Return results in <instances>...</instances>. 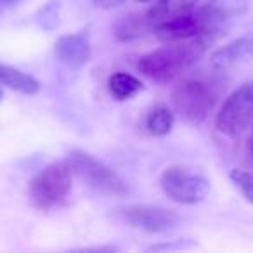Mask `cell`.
Here are the masks:
<instances>
[{
  "label": "cell",
  "instance_id": "obj_2",
  "mask_svg": "<svg viewBox=\"0 0 253 253\" xmlns=\"http://www.w3.org/2000/svg\"><path fill=\"white\" fill-rule=\"evenodd\" d=\"M71 184L73 169L63 162L50 163L30 182V201L39 210H50L66 200Z\"/></svg>",
  "mask_w": 253,
  "mask_h": 253
},
{
  "label": "cell",
  "instance_id": "obj_3",
  "mask_svg": "<svg viewBox=\"0 0 253 253\" xmlns=\"http://www.w3.org/2000/svg\"><path fill=\"white\" fill-rule=\"evenodd\" d=\"M248 9V0H207L194 14L198 18L200 33L196 40L203 47L224 35L225 28L234 18L243 16Z\"/></svg>",
  "mask_w": 253,
  "mask_h": 253
},
{
  "label": "cell",
  "instance_id": "obj_5",
  "mask_svg": "<svg viewBox=\"0 0 253 253\" xmlns=\"http://www.w3.org/2000/svg\"><path fill=\"white\" fill-rule=\"evenodd\" d=\"M162 189L172 201L182 205H196L210 193V180L186 167H170L163 172Z\"/></svg>",
  "mask_w": 253,
  "mask_h": 253
},
{
  "label": "cell",
  "instance_id": "obj_6",
  "mask_svg": "<svg viewBox=\"0 0 253 253\" xmlns=\"http://www.w3.org/2000/svg\"><path fill=\"white\" fill-rule=\"evenodd\" d=\"M172 102L177 113L193 123H200L207 120L215 106V94L207 84L200 80L182 82L173 90Z\"/></svg>",
  "mask_w": 253,
  "mask_h": 253
},
{
  "label": "cell",
  "instance_id": "obj_15",
  "mask_svg": "<svg viewBox=\"0 0 253 253\" xmlns=\"http://www.w3.org/2000/svg\"><path fill=\"white\" fill-rule=\"evenodd\" d=\"M108 85L109 92H111V95L116 101H128V99H132L135 94H139L142 90L141 80H137V78L128 73H123V71H118L113 77H109Z\"/></svg>",
  "mask_w": 253,
  "mask_h": 253
},
{
  "label": "cell",
  "instance_id": "obj_20",
  "mask_svg": "<svg viewBox=\"0 0 253 253\" xmlns=\"http://www.w3.org/2000/svg\"><path fill=\"white\" fill-rule=\"evenodd\" d=\"M18 0H0V4H14Z\"/></svg>",
  "mask_w": 253,
  "mask_h": 253
},
{
  "label": "cell",
  "instance_id": "obj_4",
  "mask_svg": "<svg viewBox=\"0 0 253 253\" xmlns=\"http://www.w3.org/2000/svg\"><path fill=\"white\" fill-rule=\"evenodd\" d=\"M253 120V80L238 87L222 104L215 126L227 137H238Z\"/></svg>",
  "mask_w": 253,
  "mask_h": 253
},
{
  "label": "cell",
  "instance_id": "obj_22",
  "mask_svg": "<svg viewBox=\"0 0 253 253\" xmlns=\"http://www.w3.org/2000/svg\"><path fill=\"white\" fill-rule=\"evenodd\" d=\"M0 101H2V92H0Z\"/></svg>",
  "mask_w": 253,
  "mask_h": 253
},
{
  "label": "cell",
  "instance_id": "obj_18",
  "mask_svg": "<svg viewBox=\"0 0 253 253\" xmlns=\"http://www.w3.org/2000/svg\"><path fill=\"white\" fill-rule=\"evenodd\" d=\"M92 2L101 9H113L116 5H122L125 0H92Z\"/></svg>",
  "mask_w": 253,
  "mask_h": 253
},
{
  "label": "cell",
  "instance_id": "obj_21",
  "mask_svg": "<svg viewBox=\"0 0 253 253\" xmlns=\"http://www.w3.org/2000/svg\"><path fill=\"white\" fill-rule=\"evenodd\" d=\"M141 2H151V0H141Z\"/></svg>",
  "mask_w": 253,
  "mask_h": 253
},
{
  "label": "cell",
  "instance_id": "obj_19",
  "mask_svg": "<svg viewBox=\"0 0 253 253\" xmlns=\"http://www.w3.org/2000/svg\"><path fill=\"white\" fill-rule=\"evenodd\" d=\"M250 155H252V158H253V134H252V137H250Z\"/></svg>",
  "mask_w": 253,
  "mask_h": 253
},
{
  "label": "cell",
  "instance_id": "obj_11",
  "mask_svg": "<svg viewBox=\"0 0 253 253\" xmlns=\"http://www.w3.org/2000/svg\"><path fill=\"white\" fill-rule=\"evenodd\" d=\"M250 59H253V39L243 37V39L234 40V42L218 49L211 57V63L218 68H229L246 63Z\"/></svg>",
  "mask_w": 253,
  "mask_h": 253
},
{
  "label": "cell",
  "instance_id": "obj_12",
  "mask_svg": "<svg viewBox=\"0 0 253 253\" xmlns=\"http://www.w3.org/2000/svg\"><path fill=\"white\" fill-rule=\"evenodd\" d=\"M198 2L200 0H158L148 11V16L155 26L162 21H167V19L189 14L196 7Z\"/></svg>",
  "mask_w": 253,
  "mask_h": 253
},
{
  "label": "cell",
  "instance_id": "obj_13",
  "mask_svg": "<svg viewBox=\"0 0 253 253\" xmlns=\"http://www.w3.org/2000/svg\"><path fill=\"white\" fill-rule=\"evenodd\" d=\"M0 84L12 88V90L30 95L37 94L40 88V84L32 75H26L23 71L16 70V68L7 66V64H0Z\"/></svg>",
  "mask_w": 253,
  "mask_h": 253
},
{
  "label": "cell",
  "instance_id": "obj_1",
  "mask_svg": "<svg viewBox=\"0 0 253 253\" xmlns=\"http://www.w3.org/2000/svg\"><path fill=\"white\" fill-rule=\"evenodd\" d=\"M203 50L205 47L196 39H193V42L189 43L167 45L163 49L146 54L139 59L137 68L141 73H144L151 80L167 84L179 77L186 68H189L201 56Z\"/></svg>",
  "mask_w": 253,
  "mask_h": 253
},
{
  "label": "cell",
  "instance_id": "obj_7",
  "mask_svg": "<svg viewBox=\"0 0 253 253\" xmlns=\"http://www.w3.org/2000/svg\"><path fill=\"white\" fill-rule=\"evenodd\" d=\"M113 211V217L123 224L146 232H167L173 229L179 222V217L172 210L149 205H126L118 207Z\"/></svg>",
  "mask_w": 253,
  "mask_h": 253
},
{
  "label": "cell",
  "instance_id": "obj_16",
  "mask_svg": "<svg viewBox=\"0 0 253 253\" xmlns=\"http://www.w3.org/2000/svg\"><path fill=\"white\" fill-rule=\"evenodd\" d=\"M146 126H148L149 134L156 135V137H163L167 135L173 126V116L165 106H156L151 113L148 115L146 120Z\"/></svg>",
  "mask_w": 253,
  "mask_h": 253
},
{
  "label": "cell",
  "instance_id": "obj_14",
  "mask_svg": "<svg viewBox=\"0 0 253 253\" xmlns=\"http://www.w3.org/2000/svg\"><path fill=\"white\" fill-rule=\"evenodd\" d=\"M149 30L153 32V23L149 19L148 12L146 14H132L125 16L116 25V37L120 40H134L142 37Z\"/></svg>",
  "mask_w": 253,
  "mask_h": 253
},
{
  "label": "cell",
  "instance_id": "obj_17",
  "mask_svg": "<svg viewBox=\"0 0 253 253\" xmlns=\"http://www.w3.org/2000/svg\"><path fill=\"white\" fill-rule=\"evenodd\" d=\"M231 180L241 189L243 196H245L250 203H253V173L246 172V170L236 169L231 172Z\"/></svg>",
  "mask_w": 253,
  "mask_h": 253
},
{
  "label": "cell",
  "instance_id": "obj_9",
  "mask_svg": "<svg viewBox=\"0 0 253 253\" xmlns=\"http://www.w3.org/2000/svg\"><path fill=\"white\" fill-rule=\"evenodd\" d=\"M153 32L160 40H165V42H182V40L196 39L200 33V25H198L196 14L189 12V14L158 23L153 26Z\"/></svg>",
  "mask_w": 253,
  "mask_h": 253
},
{
  "label": "cell",
  "instance_id": "obj_8",
  "mask_svg": "<svg viewBox=\"0 0 253 253\" xmlns=\"http://www.w3.org/2000/svg\"><path fill=\"white\" fill-rule=\"evenodd\" d=\"M70 167L75 172L80 173L84 179H87L95 189L111 194H123L126 191L123 180L108 165L99 162L88 153L73 151L70 155Z\"/></svg>",
  "mask_w": 253,
  "mask_h": 253
},
{
  "label": "cell",
  "instance_id": "obj_10",
  "mask_svg": "<svg viewBox=\"0 0 253 253\" xmlns=\"http://www.w3.org/2000/svg\"><path fill=\"white\" fill-rule=\"evenodd\" d=\"M56 56L61 63L68 66H84L90 57V45L87 37L80 33L61 37L56 42Z\"/></svg>",
  "mask_w": 253,
  "mask_h": 253
}]
</instances>
